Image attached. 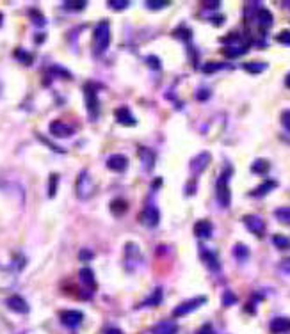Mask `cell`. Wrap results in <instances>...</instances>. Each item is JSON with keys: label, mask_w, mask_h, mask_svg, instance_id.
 I'll list each match as a JSON object with an SVG mask.
<instances>
[{"label": "cell", "mask_w": 290, "mask_h": 334, "mask_svg": "<svg viewBox=\"0 0 290 334\" xmlns=\"http://www.w3.org/2000/svg\"><path fill=\"white\" fill-rule=\"evenodd\" d=\"M84 98H86V107L87 112H89L91 119H96L98 117L100 103H98V91H96V86L93 82H87L84 86Z\"/></svg>", "instance_id": "3"}, {"label": "cell", "mask_w": 290, "mask_h": 334, "mask_svg": "<svg viewBox=\"0 0 290 334\" xmlns=\"http://www.w3.org/2000/svg\"><path fill=\"white\" fill-rule=\"evenodd\" d=\"M127 167H128V158L125 155L116 153V155H111L109 158H107V169H111V171L123 173V171H127Z\"/></svg>", "instance_id": "13"}, {"label": "cell", "mask_w": 290, "mask_h": 334, "mask_svg": "<svg viewBox=\"0 0 290 334\" xmlns=\"http://www.w3.org/2000/svg\"><path fill=\"white\" fill-rule=\"evenodd\" d=\"M210 160H212V155H210L208 151L198 153V155L191 160V175H192V176H200L201 173H203L205 169L208 167Z\"/></svg>", "instance_id": "7"}, {"label": "cell", "mask_w": 290, "mask_h": 334, "mask_svg": "<svg viewBox=\"0 0 290 334\" xmlns=\"http://www.w3.org/2000/svg\"><path fill=\"white\" fill-rule=\"evenodd\" d=\"M139 262H141V251H139V245H135L134 242H128L127 245H125V265H127V269L134 270V265H139Z\"/></svg>", "instance_id": "8"}, {"label": "cell", "mask_w": 290, "mask_h": 334, "mask_svg": "<svg viewBox=\"0 0 290 334\" xmlns=\"http://www.w3.org/2000/svg\"><path fill=\"white\" fill-rule=\"evenodd\" d=\"M212 229H214L212 222L207 221V219H201V221H198L196 224H194V235H196L198 238H210Z\"/></svg>", "instance_id": "18"}, {"label": "cell", "mask_w": 290, "mask_h": 334, "mask_svg": "<svg viewBox=\"0 0 290 334\" xmlns=\"http://www.w3.org/2000/svg\"><path fill=\"white\" fill-rule=\"evenodd\" d=\"M16 57L22 61V64H30V62H32V55L27 54V52H23V50H16Z\"/></svg>", "instance_id": "38"}, {"label": "cell", "mask_w": 290, "mask_h": 334, "mask_svg": "<svg viewBox=\"0 0 290 334\" xmlns=\"http://www.w3.org/2000/svg\"><path fill=\"white\" fill-rule=\"evenodd\" d=\"M75 192H77V197L80 201H87L94 196L96 192V185L93 182V176L89 175V171H80L79 178H77V183H75Z\"/></svg>", "instance_id": "2"}, {"label": "cell", "mask_w": 290, "mask_h": 334, "mask_svg": "<svg viewBox=\"0 0 290 334\" xmlns=\"http://www.w3.org/2000/svg\"><path fill=\"white\" fill-rule=\"evenodd\" d=\"M228 173L226 175H221V178H219L218 182V192H215V196H218V203L221 204L223 208H228L230 204H232V192H230V187H228Z\"/></svg>", "instance_id": "5"}, {"label": "cell", "mask_w": 290, "mask_h": 334, "mask_svg": "<svg viewBox=\"0 0 290 334\" xmlns=\"http://www.w3.org/2000/svg\"><path fill=\"white\" fill-rule=\"evenodd\" d=\"M285 88H286V89H290V73L285 76Z\"/></svg>", "instance_id": "48"}, {"label": "cell", "mask_w": 290, "mask_h": 334, "mask_svg": "<svg viewBox=\"0 0 290 334\" xmlns=\"http://www.w3.org/2000/svg\"><path fill=\"white\" fill-rule=\"evenodd\" d=\"M139 222H141L142 226H146V228H157L160 222L159 208L153 206V204H148V206L141 212V215H139Z\"/></svg>", "instance_id": "6"}, {"label": "cell", "mask_w": 290, "mask_h": 334, "mask_svg": "<svg viewBox=\"0 0 290 334\" xmlns=\"http://www.w3.org/2000/svg\"><path fill=\"white\" fill-rule=\"evenodd\" d=\"M2 91H4V84H2V80H0V96H2Z\"/></svg>", "instance_id": "49"}, {"label": "cell", "mask_w": 290, "mask_h": 334, "mask_svg": "<svg viewBox=\"0 0 290 334\" xmlns=\"http://www.w3.org/2000/svg\"><path fill=\"white\" fill-rule=\"evenodd\" d=\"M233 256H235L239 262H246V260L249 258V249H247L244 243H237V245L233 247Z\"/></svg>", "instance_id": "27"}, {"label": "cell", "mask_w": 290, "mask_h": 334, "mask_svg": "<svg viewBox=\"0 0 290 334\" xmlns=\"http://www.w3.org/2000/svg\"><path fill=\"white\" fill-rule=\"evenodd\" d=\"M244 69H246L247 73L257 75V73L265 71V69H267V64H265V62H246V64H244Z\"/></svg>", "instance_id": "29"}, {"label": "cell", "mask_w": 290, "mask_h": 334, "mask_svg": "<svg viewBox=\"0 0 290 334\" xmlns=\"http://www.w3.org/2000/svg\"><path fill=\"white\" fill-rule=\"evenodd\" d=\"M244 226L249 229L253 235L257 236H264L265 233V221L258 215H246L244 217Z\"/></svg>", "instance_id": "10"}, {"label": "cell", "mask_w": 290, "mask_h": 334, "mask_svg": "<svg viewBox=\"0 0 290 334\" xmlns=\"http://www.w3.org/2000/svg\"><path fill=\"white\" fill-rule=\"evenodd\" d=\"M272 243H274L278 249H290V238L288 236H283V235L272 236Z\"/></svg>", "instance_id": "30"}, {"label": "cell", "mask_w": 290, "mask_h": 334, "mask_svg": "<svg viewBox=\"0 0 290 334\" xmlns=\"http://www.w3.org/2000/svg\"><path fill=\"white\" fill-rule=\"evenodd\" d=\"M160 302H162V288H155L153 290V294L150 295L148 299H146L142 304H139L141 308H148V306H159Z\"/></svg>", "instance_id": "24"}, {"label": "cell", "mask_w": 290, "mask_h": 334, "mask_svg": "<svg viewBox=\"0 0 290 334\" xmlns=\"http://www.w3.org/2000/svg\"><path fill=\"white\" fill-rule=\"evenodd\" d=\"M6 306H8L11 311L20 313V315L29 313V304H27L25 299L20 297V295H11V297H8L6 299Z\"/></svg>", "instance_id": "14"}, {"label": "cell", "mask_w": 290, "mask_h": 334, "mask_svg": "<svg viewBox=\"0 0 290 334\" xmlns=\"http://www.w3.org/2000/svg\"><path fill=\"white\" fill-rule=\"evenodd\" d=\"M198 334H215V332H214V327H212L210 323H205V325L200 327Z\"/></svg>", "instance_id": "42"}, {"label": "cell", "mask_w": 290, "mask_h": 334, "mask_svg": "<svg viewBox=\"0 0 290 334\" xmlns=\"http://www.w3.org/2000/svg\"><path fill=\"white\" fill-rule=\"evenodd\" d=\"M221 302H223V306L237 304V295L233 294V291H230V290H225V294H223V297H221Z\"/></svg>", "instance_id": "33"}, {"label": "cell", "mask_w": 290, "mask_h": 334, "mask_svg": "<svg viewBox=\"0 0 290 334\" xmlns=\"http://www.w3.org/2000/svg\"><path fill=\"white\" fill-rule=\"evenodd\" d=\"M276 187H278V183L274 182V180H267V182H264L262 185H258L257 189L251 192V196H255V197H262V196H265V194H269L271 190H274Z\"/></svg>", "instance_id": "22"}, {"label": "cell", "mask_w": 290, "mask_h": 334, "mask_svg": "<svg viewBox=\"0 0 290 334\" xmlns=\"http://www.w3.org/2000/svg\"><path fill=\"white\" fill-rule=\"evenodd\" d=\"M59 318H61L62 325L66 327H79L84 320V313L77 311V309H64V311L59 313Z\"/></svg>", "instance_id": "9"}, {"label": "cell", "mask_w": 290, "mask_h": 334, "mask_svg": "<svg viewBox=\"0 0 290 334\" xmlns=\"http://www.w3.org/2000/svg\"><path fill=\"white\" fill-rule=\"evenodd\" d=\"M274 215L278 217L279 222L290 224V208H278V210L274 212Z\"/></svg>", "instance_id": "32"}, {"label": "cell", "mask_w": 290, "mask_h": 334, "mask_svg": "<svg viewBox=\"0 0 290 334\" xmlns=\"http://www.w3.org/2000/svg\"><path fill=\"white\" fill-rule=\"evenodd\" d=\"M194 189H196V185H194V183H189V185H187V196L194 194Z\"/></svg>", "instance_id": "46"}, {"label": "cell", "mask_w": 290, "mask_h": 334, "mask_svg": "<svg viewBox=\"0 0 290 334\" xmlns=\"http://www.w3.org/2000/svg\"><path fill=\"white\" fill-rule=\"evenodd\" d=\"M279 269L283 270V272H286V274H290V258H286V260H283L281 263H279Z\"/></svg>", "instance_id": "44"}, {"label": "cell", "mask_w": 290, "mask_h": 334, "mask_svg": "<svg viewBox=\"0 0 290 334\" xmlns=\"http://www.w3.org/2000/svg\"><path fill=\"white\" fill-rule=\"evenodd\" d=\"M80 260H91L93 258V253L91 251H80Z\"/></svg>", "instance_id": "45"}, {"label": "cell", "mask_w": 290, "mask_h": 334, "mask_svg": "<svg viewBox=\"0 0 290 334\" xmlns=\"http://www.w3.org/2000/svg\"><path fill=\"white\" fill-rule=\"evenodd\" d=\"M105 334H121V330L120 329H107Z\"/></svg>", "instance_id": "47"}, {"label": "cell", "mask_w": 290, "mask_h": 334, "mask_svg": "<svg viewBox=\"0 0 290 334\" xmlns=\"http://www.w3.org/2000/svg\"><path fill=\"white\" fill-rule=\"evenodd\" d=\"M208 96H210V91H208V89H200V91H196V100H200V102H205Z\"/></svg>", "instance_id": "41"}, {"label": "cell", "mask_w": 290, "mask_h": 334, "mask_svg": "<svg viewBox=\"0 0 290 334\" xmlns=\"http://www.w3.org/2000/svg\"><path fill=\"white\" fill-rule=\"evenodd\" d=\"M80 281H82L84 286H87L91 291L94 290V286H96V279H94V272L91 269H82L80 270Z\"/></svg>", "instance_id": "23"}, {"label": "cell", "mask_w": 290, "mask_h": 334, "mask_svg": "<svg viewBox=\"0 0 290 334\" xmlns=\"http://www.w3.org/2000/svg\"><path fill=\"white\" fill-rule=\"evenodd\" d=\"M271 169V163L267 162V160L264 158H258L253 162V165H251V171L255 173V175H267V171Z\"/></svg>", "instance_id": "25"}, {"label": "cell", "mask_w": 290, "mask_h": 334, "mask_svg": "<svg viewBox=\"0 0 290 334\" xmlns=\"http://www.w3.org/2000/svg\"><path fill=\"white\" fill-rule=\"evenodd\" d=\"M257 20H258V25H260V29L262 30H265V29H269V27L272 25V13L269 11V9H260L258 11V15H257Z\"/></svg>", "instance_id": "21"}, {"label": "cell", "mask_w": 290, "mask_h": 334, "mask_svg": "<svg viewBox=\"0 0 290 334\" xmlns=\"http://www.w3.org/2000/svg\"><path fill=\"white\" fill-rule=\"evenodd\" d=\"M166 6H167L166 0H148V2H146V8H148V9H153V11L166 8Z\"/></svg>", "instance_id": "36"}, {"label": "cell", "mask_w": 290, "mask_h": 334, "mask_svg": "<svg viewBox=\"0 0 290 334\" xmlns=\"http://www.w3.org/2000/svg\"><path fill=\"white\" fill-rule=\"evenodd\" d=\"M247 47H239V45H233V47H228V48H223V54H225V57L228 59H235L239 57V55L246 54Z\"/></svg>", "instance_id": "26"}, {"label": "cell", "mask_w": 290, "mask_h": 334, "mask_svg": "<svg viewBox=\"0 0 290 334\" xmlns=\"http://www.w3.org/2000/svg\"><path fill=\"white\" fill-rule=\"evenodd\" d=\"M127 210H128L127 201H123V199H116V201H113V203H111V212H113L114 215H123Z\"/></svg>", "instance_id": "28"}, {"label": "cell", "mask_w": 290, "mask_h": 334, "mask_svg": "<svg viewBox=\"0 0 290 334\" xmlns=\"http://www.w3.org/2000/svg\"><path fill=\"white\" fill-rule=\"evenodd\" d=\"M152 332L153 334H176L178 325L173 320H162V322L155 323V325L152 327Z\"/></svg>", "instance_id": "17"}, {"label": "cell", "mask_w": 290, "mask_h": 334, "mask_svg": "<svg viewBox=\"0 0 290 334\" xmlns=\"http://www.w3.org/2000/svg\"><path fill=\"white\" fill-rule=\"evenodd\" d=\"M139 158H141L144 171L146 173L152 171L153 165H155V153H153L150 148H146V146H141V148H139Z\"/></svg>", "instance_id": "16"}, {"label": "cell", "mask_w": 290, "mask_h": 334, "mask_svg": "<svg viewBox=\"0 0 290 334\" xmlns=\"http://www.w3.org/2000/svg\"><path fill=\"white\" fill-rule=\"evenodd\" d=\"M279 119H281L283 128H285V130L290 134V109L283 110V112H281V116H279Z\"/></svg>", "instance_id": "37"}, {"label": "cell", "mask_w": 290, "mask_h": 334, "mask_svg": "<svg viewBox=\"0 0 290 334\" xmlns=\"http://www.w3.org/2000/svg\"><path fill=\"white\" fill-rule=\"evenodd\" d=\"M16 283V276L11 269L0 265V290H9Z\"/></svg>", "instance_id": "15"}, {"label": "cell", "mask_w": 290, "mask_h": 334, "mask_svg": "<svg viewBox=\"0 0 290 334\" xmlns=\"http://www.w3.org/2000/svg\"><path fill=\"white\" fill-rule=\"evenodd\" d=\"M57 183L59 175H50V182H48V197H54L57 194Z\"/></svg>", "instance_id": "34"}, {"label": "cell", "mask_w": 290, "mask_h": 334, "mask_svg": "<svg viewBox=\"0 0 290 334\" xmlns=\"http://www.w3.org/2000/svg\"><path fill=\"white\" fill-rule=\"evenodd\" d=\"M269 329H271V332L274 334H279V332H288L290 330V318H274L271 320V323H269Z\"/></svg>", "instance_id": "20"}, {"label": "cell", "mask_w": 290, "mask_h": 334, "mask_svg": "<svg viewBox=\"0 0 290 334\" xmlns=\"http://www.w3.org/2000/svg\"><path fill=\"white\" fill-rule=\"evenodd\" d=\"M146 62H148L150 68L160 69V61H159V57H155V55H148V57H146Z\"/></svg>", "instance_id": "39"}, {"label": "cell", "mask_w": 290, "mask_h": 334, "mask_svg": "<svg viewBox=\"0 0 290 334\" xmlns=\"http://www.w3.org/2000/svg\"><path fill=\"white\" fill-rule=\"evenodd\" d=\"M130 6L128 0H109V8L116 9V11H121V9H127Z\"/></svg>", "instance_id": "35"}, {"label": "cell", "mask_w": 290, "mask_h": 334, "mask_svg": "<svg viewBox=\"0 0 290 334\" xmlns=\"http://www.w3.org/2000/svg\"><path fill=\"white\" fill-rule=\"evenodd\" d=\"M114 117H116V121L120 124H123V127H135L137 124V119H135V116L132 114V110L128 109V107H120V109L114 110Z\"/></svg>", "instance_id": "12"}, {"label": "cell", "mask_w": 290, "mask_h": 334, "mask_svg": "<svg viewBox=\"0 0 290 334\" xmlns=\"http://www.w3.org/2000/svg\"><path fill=\"white\" fill-rule=\"evenodd\" d=\"M207 302V297H203V295H200V297H194V299H189V301L182 302L180 306H176V308L173 309V316H185L189 315V313L196 311L198 308H201V306Z\"/></svg>", "instance_id": "4"}, {"label": "cell", "mask_w": 290, "mask_h": 334, "mask_svg": "<svg viewBox=\"0 0 290 334\" xmlns=\"http://www.w3.org/2000/svg\"><path fill=\"white\" fill-rule=\"evenodd\" d=\"M87 6V2H82V0H69V2H64V9H69V11H84Z\"/></svg>", "instance_id": "31"}, {"label": "cell", "mask_w": 290, "mask_h": 334, "mask_svg": "<svg viewBox=\"0 0 290 334\" xmlns=\"http://www.w3.org/2000/svg\"><path fill=\"white\" fill-rule=\"evenodd\" d=\"M93 39H94V55L105 54L111 45V23L107 22V20H102V22L96 25Z\"/></svg>", "instance_id": "1"}, {"label": "cell", "mask_w": 290, "mask_h": 334, "mask_svg": "<svg viewBox=\"0 0 290 334\" xmlns=\"http://www.w3.org/2000/svg\"><path fill=\"white\" fill-rule=\"evenodd\" d=\"M48 130H50L52 137H57V139H66L73 135V127H69L64 121H52Z\"/></svg>", "instance_id": "11"}, {"label": "cell", "mask_w": 290, "mask_h": 334, "mask_svg": "<svg viewBox=\"0 0 290 334\" xmlns=\"http://www.w3.org/2000/svg\"><path fill=\"white\" fill-rule=\"evenodd\" d=\"M276 39H278L279 43H283V45H290V30H283L281 34H278Z\"/></svg>", "instance_id": "40"}, {"label": "cell", "mask_w": 290, "mask_h": 334, "mask_svg": "<svg viewBox=\"0 0 290 334\" xmlns=\"http://www.w3.org/2000/svg\"><path fill=\"white\" fill-rule=\"evenodd\" d=\"M200 256H201V260H203V263H205V265H207L210 270L218 272V270L221 269V263H219V260H218V256H215V253H212V251H208V249H201Z\"/></svg>", "instance_id": "19"}, {"label": "cell", "mask_w": 290, "mask_h": 334, "mask_svg": "<svg viewBox=\"0 0 290 334\" xmlns=\"http://www.w3.org/2000/svg\"><path fill=\"white\" fill-rule=\"evenodd\" d=\"M225 64H205L203 66V71L205 73H212V71H218V69H221Z\"/></svg>", "instance_id": "43"}]
</instances>
